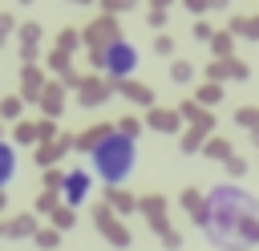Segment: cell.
Returning a JSON list of instances; mask_svg holds the SVG:
<instances>
[{"label":"cell","mask_w":259,"mask_h":251,"mask_svg":"<svg viewBox=\"0 0 259 251\" xmlns=\"http://www.w3.org/2000/svg\"><path fill=\"white\" fill-rule=\"evenodd\" d=\"M251 219H259V202L247 198L239 186H214L210 202L202 206V227H206L210 243L223 247V251L243 247V243H255L259 227Z\"/></svg>","instance_id":"obj_1"},{"label":"cell","mask_w":259,"mask_h":251,"mask_svg":"<svg viewBox=\"0 0 259 251\" xmlns=\"http://www.w3.org/2000/svg\"><path fill=\"white\" fill-rule=\"evenodd\" d=\"M89 158H93V170H97V178H105L109 186H117L121 178H130V170H134V162H138L134 134H125V130H109V134L93 138V150H89Z\"/></svg>","instance_id":"obj_2"},{"label":"cell","mask_w":259,"mask_h":251,"mask_svg":"<svg viewBox=\"0 0 259 251\" xmlns=\"http://www.w3.org/2000/svg\"><path fill=\"white\" fill-rule=\"evenodd\" d=\"M97 65H101L109 77H130V73L138 69V49H134L130 40L113 36V40H105V45L97 49Z\"/></svg>","instance_id":"obj_3"},{"label":"cell","mask_w":259,"mask_h":251,"mask_svg":"<svg viewBox=\"0 0 259 251\" xmlns=\"http://www.w3.org/2000/svg\"><path fill=\"white\" fill-rule=\"evenodd\" d=\"M61 186H65V198H69V202L77 206V202H81V198L89 194V174H85V170H73V174H69V178L61 182Z\"/></svg>","instance_id":"obj_4"},{"label":"cell","mask_w":259,"mask_h":251,"mask_svg":"<svg viewBox=\"0 0 259 251\" xmlns=\"http://www.w3.org/2000/svg\"><path fill=\"white\" fill-rule=\"evenodd\" d=\"M16 178V150L8 142H0V186H8Z\"/></svg>","instance_id":"obj_5"},{"label":"cell","mask_w":259,"mask_h":251,"mask_svg":"<svg viewBox=\"0 0 259 251\" xmlns=\"http://www.w3.org/2000/svg\"><path fill=\"white\" fill-rule=\"evenodd\" d=\"M57 227H73V215L69 211H57Z\"/></svg>","instance_id":"obj_6"}]
</instances>
